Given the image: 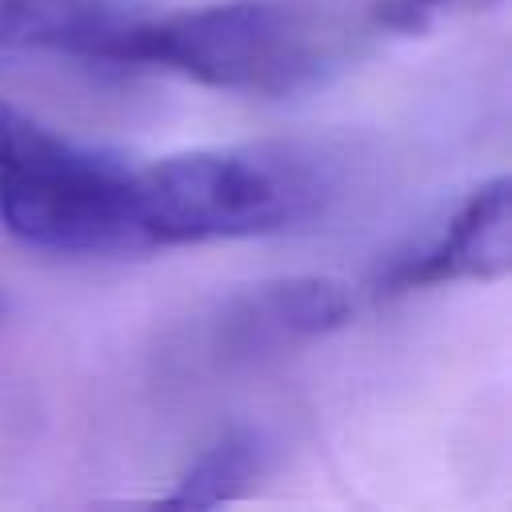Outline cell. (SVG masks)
Instances as JSON below:
<instances>
[{
  "instance_id": "obj_3",
  "label": "cell",
  "mask_w": 512,
  "mask_h": 512,
  "mask_svg": "<svg viewBox=\"0 0 512 512\" xmlns=\"http://www.w3.org/2000/svg\"><path fill=\"white\" fill-rule=\"evenodd\" d=\"M136 64L180 72L244 96H300L336 68V36L288 0H220L184 12H148Z\"/></svg>"
},
{
  "instance_id": "obj_7",
  "label": "cell",
  "mask_w": 512,
  "mask_h": 512,
  "mask_svg": "<svg viewBox=\"0 0 512 512\" xmlns=\"http://www.w3.org/2000/svg\"><path fill=\"white\" fill-rule=\"evenodd\" d=\"M260 472V440L252 432H228L212 448H204L188 472L176 480V488L164 496V504L180 508H216L232 496H240Z\"/></svg>"
},
{
  "instance_id": "obj_8",
  "label": "cell",
  "mask_w": 512,
  "mask_h": 512,
  "mask_svg": "<svg viewBox=\"0 0 512 512\" xmlns=\"http://www.w3.org/2000/svg\"><path fill=\"white\" fill-rule=\"evenodd\" d=\"M500 0H372V20L380 28L416 36L428 32L440 16L452 12H480V8H496Z\"/></svg>"
},
{
  "instance_id": "obj_1",
  "label": "cell",
  "mask_w": 512,
  "mask_h": 512,
  "mask_svg": "<svg viewBox=\"0 0 512 512\" xmlns=\"http://www.w3.org/2000/svg\"><path fill=\"white\" fill-rule=\"evenodd\" d=\"M136 212L152 248L272 236L312 220L328 172L300 148H204L132 168Z\"/></svg>"
},
{
  "instance_id": "obj_2",
  "label": "cell",
  "mask_w": 512,
  "mask_h": 512,
  "mask_svg": "<svg viewBox=\"0 0 512 512\" xmlns=\"http://www.w3.org/2000/svg\"><path fill=\"white\" fill-rule=\"evenodd\" d=\"M0 224L56 256L148 252L132 168L0 100Z\"/></svg>"
},
{
  "instance_id": "obj_5",
  "label": "cell",
  "mask_w": 512,
  "mask_h": 512,
  "mask_svg": "<svg viewBox=\"0 0 512 512\" xmlns=\"http://www.w3.org/2000/svg\"><path fill=\"white\" fill-rule=\"evenodd\" d=\"M144 20L148 8L124 0H0V48L128 68Z\"/></svg>"
},
{
  "instance_id": "obj_4",
  "label": "cell",
  "mask_w": 512,
  "mask_h": 512,
  "mask_svg": "<svg viewBox=\"0 0 512 512\" xmlns=\"http://www.w3.org/2000/svg\"><path fill=\"white\" fill-rule=\"evenodd\" d=\"M512 268V184L496 176L468 192L436 240L400 256L384 276V292L452 284V280H500Z\"/></svg>"
},
{
  "instance_id": "obj_6",
  "label": "cell",
  "mask_w": 512,
  "mask_h": 512,
  "mask_svg": "<svg viewBox=\"0 0 512 512\" xmlns=\"http://www.w3.org/2000/svg\"><path fill=\"white\" fill-rule=\"evenodd\" d=\"M352 316V296L328 276H288L268 280L236 300V328L244 336H324Z\"/></svg>"
}]
</instances>
